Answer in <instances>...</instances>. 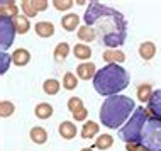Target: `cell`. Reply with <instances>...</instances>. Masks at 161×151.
I'll return each instance as SVG.
<instances>
[{
    "instance_id": "obj_1",
    "label": "cell",
    "mask_w": 161,
    "mask_h": 151,
    "mask_svg": "<svg viewBox=\"0 0 161 151\" xmlns=\"http://www.w3.org/2000/svg\"><path fill=\"white\" fill-rule=\"evenodd\" d=\"M85 24L93 27L97 39L108 49H117L127 37V20L119 10L97 2H88L85 10Z\"/></svg>"
},
{
    "instance_id": "obj_2",
    "label": "cell",
    "mask_w": 161,
    "mask_h": 151,
    "mask_svg": "<svg viewBox=\"0 0 161 151\" xmlns=\"http://www.w3.org/2000/svg\"><path fill=\"white\" fill-rule=\"evenodd\" d=\"M136 110V103L130 97L112 95L107 97L100 105V122L108 129L120 127Z\"/></svg>"
},
{
    "instance_id": "obj_3",
    "label": "cell",
    "mask_w": 161,
    "mask_h": 151,
    "mask_svg": "<svg viewBox=\"0 0 161 151\" xmlns=\"http://www.w3.org/2000/svg\"><path fill=\"white\" fill-rule=\"evenodd\" d=\"M129 85V73L120 64H105L100 68L93 78V88L105 97L120 95Z\"/></svg>"
},
{
    "instance_id": "obj_4",
    "label": "cell",
    "mask_w": 161,
    "mask_h": 151,
    "mask_svg": "<svg viewBox=\"0 0 161 151\" xmlns=\"http://www.w3.org/2000/svg\"><path fill=\"white\" fill-rule=\"evenodd\" d=\"M149 117H151V114L147 109H144V107H136L134 114L125 122V126L120 127L119 137L125 144H139L141 143V136H142V129H144Z\"/></svg>"
},
{
    "instance_id": "obj_5",
    "label": "cell",
    "mask_w": 161,
    "mask_h": 151,
    "mask_svg": "<svg viewBox=\"0 0 161 151\" xmlns=\"http://www.w3.org/2000/svg\"><path fill=\"white\" fill-rule=\"evenodd\" d=\"M139 144L147 151H161V119L153 115L147 119Z\"/></svg>"
},
{
    "instance_id": "obj_6",
    "label": "cell",
    "mask_w": 161,
    "mask_h": 151,
    "mask_svg": "<svg viewBox=\"0 0 161 151\" xmlns=\"http://www.w3.org/2000/svg\"><path fill=\"white\" fill-rule=\"evenodd\" d=\"M15 25H14V19H8V17H0V46L2 51L5 53L7 48H10L12 42L15 37Z\"/></svg>"
},
{
    "instance_id": "obj_7",
    "label": "cell",
    "mask_w": 161,
    "mask_h": 151,
    "mask_svg": "<svg viewBox=\"0 0 161 151\" xmlns=\"http://www.w3.org/2000/svg\"><path fill=\"white\" fill-rule=\"evenodd\" d=\"M97 66H95V63L92 61H85L81 64H78L76 66V76L80 80H93L95 75H97Z\"/></svg>"
},
{
    "instance_id": "obj_8",
    "label": "cell",
    "mask_w": 161,
    "mask_h": 151,
    "mask_svg": "<svg viewBox=\"0 0 161 151\" xmlns=\"http://www.w3.org/2000/svg\"><path fill=\"white\" fill-rule=\"evenodd\" d=\"M19 14V7L14 0H2L0 2V17H8V19H15Z\"/></svg>"
},
{
    "instance_id": "obj_9",
    "label": "cell",
    "mask_w": 161,
    "mask_h": 151,
    "mask_svg": "<svg viewBox=\"0 0 161 151\" xmlns=\"http://www.w3.org/2000/svg\"><path fill=\"white\" fill-rule=\"evenodd\" d=\"M34 31H36V34L39 37L46 39V37L54 36V24L49 22V20H39V22H36V25H34Z\"/></svg>"
},
{
    "instance_id": "obj_10",
    "label": "cell",
    "mask_w": 161,
    "mask_h": 151,
    "mask_svg": "<svg viewBox=\"0 0 161 151\" xmlns=\"http://www.w3.org/2000/svg\"><path fill=\"white\" fill-rule=\"evenodd\" d=\"M147 110H149V114L153 115V117L161 119V88L154 90L151 100L147 102Z\"/></svg>"
},
{
    "instance_id": "obj_11",
    "label": "cell",
    "mask_w": 161,
    "mask_h": 151,
    "mask_svg": "<svg viewBox=\"0 0 161 151\" xmlns=\"http://www.w3.org/2000/svg\"><path fill=\"white\" fill-rule=\"evenodd\" d=\"M102 59L107 61V64H120L125 61V54L120 49H105L102 54Z\"/></svg>"
},
{
    "instance_id": "obj_12",
    "label": "cell",
    "mask_w": 161,
    "mask_h": 151,
    "mask_svg": "<svg viewBox=\"0 0 161 151\" xmlns=\"http://www.w3.org/2000/svg\"><path fill=\"white\" fill-rule=\"evenodd\" d=\"M137 51H139V56H141L144 61H149V59H153L154 54H156V44L151 41H144V42L139 44Z\"/></svg>"
},
{
    "instance_id": "obj_13",
    "label": "cell",
    "mask_w": 161,
    "mask_h": 151,
    "mask_svg": "<svg viewBox=\"0 0 161 151\" xmlns=\"http://www.w3.org/2000/svg\"><path fill=\"white\" fill-rule=\"evenodd\" d=\"M29 61H31V53L24 48H19L12 53V63L15 66H25Z\"/></svg>"
},
{
    "instance_id": "obj_14",
    "label": "cell",
    "mask_w": 161,
    "mask_h": 151,
    "mask_svg": "<svg viewBox=\"0 0 161 151\" xmlns=\"http://www.w3.org/2000/svg\"><path fill=\"white\" fill-rule=\"evenodd\" d=\"M58 132L63 139H73L76 136V126L73 122H69V120H63L58 126Z\"/></svg>"
},
{
    "instance_id": "obj_15",
    "label": "cell",
    "mask_w": 161,
    "mask_h": 151,
    "mask_svg": "<svg viewBox=\"0 0 161 151\" xmlns=\"http://www.w3.org/2000/svg\"><path fill=\"white\" fill-rule=\"evenodd\" d=\"M78 24H80V15L78 14H66L61 17V25L64 31H68V32L76 31Z\"/></svg>"
},
{
    "instance_id": "obj_16",
    "label": "cell",
    "mask_w": 161,
    "mask_h": 151,
    "mask_svg": "<svg viewBox=\"0 0 161 151\" xmlns=\"http://www.w3.org/2000/svg\"><path fill=\"white\" fill-rule=\"evenodd\" d=\"M29 137H31V141L36 144H44L47 141V131L41 126H34L31 131H29Z\"/></svg>"
},
{
    "instance_id": "obj_17",
    "label": "cell",
    "mask_w": 161,
    "mask_h": 151,
    "mask_svg": "<svg viewBox=\"0 0 161 151\" xmlns=\"http://www.w3.org/2000/svg\"><path fill=\"white\" fill-rule=\"evenodd\" d=\"M78 39L81 42H92L93 39H97V32L93 31V27H90V25L83 24L81 27H78Z\"/></svg>"
},
{
    "instance_id": "obj_18",
    "label": "cell",
    "mask_w": 161,
    "mask_h": 151,
    "mask_svg": "<svg viewBox=\"0 0 161 151\" xmlns=\"http://www.w3.org/2000/svg\"><path fill=\"white\" fill-rule=\"evenodd\" d=\"M34 114H36L37 119L46 120V119H49L51 115H53V105H51V103H47V102H41V103H37V105H36Z\"/></svg>"
},
{
    "instance_id": "obj_19",
    "label": "cell",
    "mask_w": 161,
    "mask_h": 151,
    "mask_svg": "<svg viewBox=\"0 0 161 151\" xmlns=\"http://www.w3.org/2000/svg\"><path fill=\"white\" fill-rule=\"evenodd\" d=\"M98 129H100V126L97 122L86 120L83 124V127H81V137H83V139H92V137H95L98 134Z\"/></svg>"
},
{
    "instance_id": "obj_20",
    "label": "cell",
    "mask_w": 161,
    "mask_h": 151,
    "mask_svg": "<svg viewBox=\"0 0 161 151\" xmlns=\"http://www.w3.org/2000/svg\"><path fill=\"white\" fill-rule=\"evenodd\" d=\"M153 87H151L149 83H141L136 90V95L141 102H149L151 97H153Z\"/></svg>"
},
{
    "instance_id": "obj_21",
    "label": "cell",
    "mask_w": 161,
    "mask_h": 151,
    "mask_svg": "<svg viewBox=\"0 0 161 151\" xmlns=\"http://www.w3.org/2000/svg\"><path fill=\"white\" fill-rule=\"evenodd\" d=\"M14 25L17 34H27L29 29H31V22H29V17L25 15H17L14 19Z\"/></svg>"
},
{
    "instance_id": "obj_22",
    "label": "cell",
    "mask_w": 161,
    "mask_h": 151,
    "mask_svg": "<svg viewBox=\"0 0 161 151\" xmlns=\"http://www.w3.org/2000/svg\"><path fill=\"white\" fill-rule=\"evenodd\" d=\"M73 54H75V58L81 59V61H86V59L92 58V49H90V46H86V44H75Z\"/></svg>"
},
{
    "instance_id": "obj_23",
    "label": "cell",
    "mask_w": 161,
    "mask_h": 151,
    "mask_svg": "<svg viewBox=\"0 0 161 151\" xmlns=\"http://www.w3.org/2000/svg\"><path fill=\"white\" fill-rule=\"evenodd\" d=\"M112 146H114V137H112L110 134H100L97 139H95L93 148L103 151V149H110Z\"/></svg>"
},
{
    "instance_id": "obj_24",
    "label": "cell",
    "mask_w": 161,
    "mask_h": 151,
    "mask_svg": "<svg viewBox=\"0 0 161 151\" xmlns=\"http://www.w3.org/2000/svg\"><path fill=\"white\" fill-rule=\"evenodd\" d=\"M59 88H61V85H59V81L56 78H47L42 83V90H44L46 95H56L59 92Z\"/></svg>"
},
{
    "instance_id": "obj_25",
    "label": "cell",
    "mask_w": 161,
    "mask_h": 151,
    "mask_svg": "<svg viewBox=\"0 0 161 151\" xmlns=\"http://www.w3.org/2000/svg\"><path fill=\"white\" fill-rule=\"evenodd\" d=\"M69 54V44L68 42H59V44H56L54 48V59L56 61H64V59L68 58Z\"/></svg>"
},
{
    "instance_id": "obj_26",
    "label": "cell",
    "mask_w": 161,
    "mask_h": 151,
    "mask_svg": "<svg viewBox=\"0 0 161 151\" xmlns=\"http://www.w3.org/2000/svg\"><path fill=\"white\" fill-rule=\"evenodd\" d=\"M78 87V76L71 71H66L63 76V88L64 90H75Z\"/></svg>"
},
{
    "instance_id": "obj_27",
    "label": "cell",
    "mask_w": 161,
    "mask_h": 151,
    "mask_svg": "<svg viewBox=\"0 0 161 151\" xmlns=\"http://www.w3.org/2000/svg\"><path fill=\"white\" fill-rule=\"evenodd\" d=\"M14 112H15V105L12 102H8V100L0 102V115L2 117H10Z\"/></svg>"
},
{
    "instance_id": "obj_28",
    "label": "cell",
    "mask_w": 161,
    "mask_h": 151,
    "mask_svg": "<svg viewBox=\"0 0 161 151\" xmlns=\"http://www.w3.org/2000/svg\"><path fill=\"white\" fill-rule=\"evenodd\" d=\"M20 7H22V12H24L25 17H36L37 15V10L32 5V0H22V2H20Z\"/></svg>"
},
{
    "instance_id": "obj_29",
    "label": "cell",
    "mask_w": 161,
    "mask_h": 151,
    "mask_svg": "<svg viewBox=\"0 0 161 151\" xmlns=\"http://www.w3.org/2000/svg\"><path fill=\"white\" fill-rule=\"evenodd\" d=\"M53 7L56 8V10H59V12H64V10H69L73 5H75V2L73 0H53Z\"/></svg>"
},
{
    "instance_id": "obj_30",
    "label": "cell",
    "mask_w": 161,
    "mask_h": 151,
    "mask_svg": "<svg viewBox=\"0 0 161 151\" xmlns=\"http://www.w3.org/2000/svg\"><path fill=\"white\" fill-rule=\"evenodd\" d=\"M10 63H12V54H7V53H0V73H5L8 70V66H10Z\"/></svg>"
},
{
    "instance_id": "obj_31",
    "label": "cell",
    "mask_w": 161,
    "mask_h": 151,
    "mask_svg": "<svg viewBox=\"0 0 161 151\" xmlns=\"http://www.w3.org/2000/svg\"><path fill=\"white\" fill-rule=\"evenodd\" d=\"M68 109L71 114L76 110H80V109H83V100H81L80 97H69L68 98Z\"/></svg>"
},
{
    "instance_id": "obj_32",
    "label": "cell",
    "mask_w": 161,
    "mask_h": 151,
    "mask_svg": "<svg viewBox=\"0 0 161 151\" xmlns=\"http://www.w3.org/2000/svg\"><path fill=\"white\" fill-rule=\"evenodd\" d=\"M73 119L76 120V122H83V120H86V115H88V110L85 109H80V110H76V112H73Z\"/></svg>"
},
{
    "instance_id": "obj_33",
    "label": "cell",
    "mask_w": 161,
    "mask_h": 151,
    "mask_svg": "<svg viewBox=\"0 0 161 151\" xmlns=\"http://www.w3.org/2000/svg\"><path fill=\"white\" fill-rule=\"evenodd\" d=\"M47 3H49L47 0H32V5L37 12H44L47 8Z\"/></svg>"
},
{
    "instance_id": "obj_34",
    "label": "cell",
    "mask_w": 161,
    "mask_h": 151,
    "mask_svg": "<svg viewBox=\"0 0 161 151\" xmlns=\"http://www.w3.org/2000/svg\"><path fill=\"white\" fill-rule=\"evenodd\" d=\"M125 148H127V151H147L141 144H125Z\"/></svg>"
},
{
    "instance_id": "obj_35",
    "label": "cell",
    "mask_w": 161,
    "mask_h": 151,
    "mask_svg": "<svg viewBox=\"0 0 161 151\" xmlns=\"http://www.w3.org/2000/svg\"><path fill=\"white\" fill-rule=\"evenodd\" d=\"M75 3H78V5H85V3H88V2H83V0H78V2H75Z\"/></svg>"
},
{
    "instance_id": "obj_36",
    "label": "cell",
    "mask_w": 161,
    "mask_h": 151,
    "mask_svg": "<svg viewBox=\"0 0 161 151\" xmlns=\"http://www.w3.org/2000/svg\"><path fill=\"white\" fill-rule=\"evenodd\" d=\"M80 151H93V148H83V149H80Z\"/></svg>"
}]
</instances>
